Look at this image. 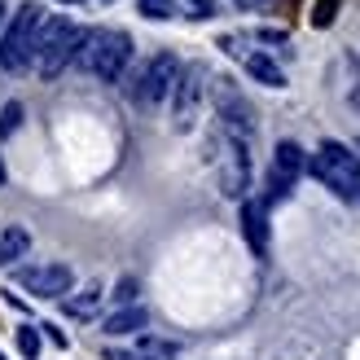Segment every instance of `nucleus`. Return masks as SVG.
Instances as JSON below:
<instances>
[{
  "label": "nucleus",
  "mask_w": 360,
  "mask_h": 360,
  "mask_svg": "<svg viewBox=\"0 0 360 360\" xmlns=\"http://www.w3.org/2000/svg\"><path fill=\"white\" fill-rule=\"evenodd\" d=\"M136 9L146 13V18H154V22H163V18H172V13H176L172 0H136Z\"/></svg>",
  "instance_id": "obj_17"
},
{
  "label": "nucleus",
  "mask_w": 360,
  "mask_h": 360,
  "mask_svg": "<svg viewBox=\"0 0 360 360\" xmlns=\"http://www.w3.org/2000/svg\"><path fill=\"white\" fill-rule=\"evenodd\" d=\"M215 97H220V115H224V128H229L233 141H242V136L255 132V115H250V105L233 93L224 79H220V88H215Z\"/></svg>",
  "instance_id": "obj_9"
},
{
  "label": "nucleus",
  "mask_w": 360,
  "mask_h": 360,
  "mask_svg": "<svg viewBox=\"0 0 360 360\" xmlns=\"http://www.w3.org/2000/svg\"><path fill=\"white\" fill-rule=\"evenodd\" d=\"M334 9H338V0H321L316 13H312V22H316V27H330V22H334Z\"/></svg>",
  "instance_id": "obj_20"
},
{
  "label": "nucleus",
  "mask_w": 360,
  "mask_h": 360,
  "mask_svg": "<svg viewBox=\"0 0 360 360\" xmlns=\"http://www.w3.org/2000/svg\"><path fill=\"white\" fill-rule=\"evenodd\" d=\"M146 326H150V312L141 308V303H132V308H119V312L105 316V334H115V338H123V334H141Z\"/></svg>",
  "instance_id": "obj_12"
},
{
  "label": "nucleus",
  "mask_w": 360,
  "mask_h": 360,
  "mask_svg": "<svg viewBox=\"0 0 360 360\" xmlns=\"http://www.w3.org/2000/svg\"><path fill=\"white\" fill-rule=\"evenodd\" d=\"M242 233H246V242H250V250L255 255H264L268 250V211H264V202H242Z\"/></svg>",
  "instance_id": "obj_11"
},
{
  "label": "nucleus",
  "mask_w": 360,
  "mask_h": 360,
  "mask_svg": "<svg viewBox=\"0 0 360 360\" xmlns=\"http://www.w3.org/2000/svg\"><path fill=\"white\" fill-rule=\"evenodd\" d=\"M18 128H22V105H18V101H9L5 110H0V141H5V136H13Z\"/></svg>",
  "instance_id": "obj_15"
},
{
  "label": "nucleus",
  "mask_w": 360,
  "mask_h": 360,
  "mask_svg": "<svg viewBox=\"0 0 360 360\" xmlns=\"http://www.w3.org/2000/svg\"><path fill=\"white\" fill-rule=\"evenodd\" d=\"M18 352H22L27 360L40 356V330H35V326H22V330H18Z\"/></svg>",
  "instance_id": "obj_16"
},
{
  "label": "nucleus",
  "mask_w": 360,
  "mask_h": 360,
  "mask_svg": "<svg viewBox=\"0 0 360 360\" xmlns=\"http://www.w3.org/2000/svg\"><path fill=\"white\" fill-rule=\"evenodd\" d=\"M84 35H88V31L75 27L70 18H44L40 35H35V70H40L44 79L62 75L66 62H75V58H79Z\"/></svg>",
  "instance_id": "obj_2"
},
{
  "label": "nucleus",
  "mask_w": 360,
  "mask_h": 360,
  "mask_svg": "<svg viewBox=\"0 0 360 360\" xmlns=\"http://www.w3.org/2000/svg\"><path fill=\"white\" fill-rule=\"evenodd\" d=\"M250 185V163H246V150L242 141H229V163H224V193L229 198H242Z\"/></svg>",
  "instance_id": "obj_10"
},
{
  "label": "nucleus",
  "mask_w": 360,
  "mask_h": 360,
  "mask_svg": "<svg viewBox=\"0 0 360 360\" xmlns=\"http://www.w3.org/2000/svg\"><path fill=\"white\" fill-rule=\"evenodd\" d=\"M18 281H22V290L35 295V299H62L70 295V285H75V273H70L66 264H31L18 273Z\"/></svg>",
  "instance_id": "obj_6"
},
{
  "label": "nucleus",
  "mask_w": 360,
  "mask_h": 360,
  "mask_svg": "<svg viewBox=\"0 0 360 360\" xmlns=\"http://www.w3.org/2000/svg\"><path fill=\"white\" fill-rule=\"evenodd\" d=\"M0 180H5V167H0Z\"/></svg>",
  "instance_id": "obj_24"
},
{
  "label": "nucleus",
  "mask_w": 360,
  "mask_h": 360,
  "mask_svg": "<svg viewBox=\"0 0 360 360\" xmlns=\"http://www.w3.org/2000/svg\"><path fill=\"white\" fill-rule=\"evenodd\" d=\"M31 250V233L22 229V224H9L5 233H0V268H9V264H18Z\"/></svg>",
  "instance_id": "obj_13"
},
{
  "label": "nucleus",
  "mask_w": 360,
  "mask_h": 360,
  "mask_svg": "<svg viewBox=\"0 0 360 360\" xmlns=\"http://www.w3.org/2000/svg\"><path fill=\"white\" fill-rule=\"evenodd\" d=\"M308 167H312L316 180H326L338 198H356L360 193V158L347 146H338V141H326Z\"/></svg>",
  "instance_id": "obj_4"
},
{
  "label": "nucleus",
  "mask_w": 360,
  "mask_h": 360,
  "mask_svg": "<svg viewBox=\"0 0 360 360\" xmlns=\"http://www.w3.org/2000/svg\"><path fill=\"white\" fill-rule=\"evenodd\" d=\"M62 5H70V0H62Z\"/></svg>",
  "instance_id": "obj_25"
},
{
  "label": "nucleus",
  "mask_w": 360,
  "mask_h": 360,
  "mask_svg": "<svg viewBox=\"0 0 360 360\" xmlns=\"http://www.w3.org/2000/svg\"><path fill=\"white\" fill-rule=\"evenodd\" d=\"M97 299H101V285H88L79 299H70V312H75V316H88V312L97 308Z\"/></svg>",
  "instance_id": "obj_18"
},
{
  "label": "nucleus",
  "mask_w": 360,
  "mask_h": 360,
  "mask_svg": "<svg viewBox=\"0 0 360 360\" xmlns=\"http://www.w3.org/2000/svg\"><path fill=\"white\" fill-rule=\"evenodd\" d=\"M115 299L123 303V308H132V303H136V281H132V277H123V281L115 285Z\"/></svg>",
  "instance_id": "obj_19"
},
{
  "label": "nucleus",
  "mask_w": 360,
  "mask_h": 360,
  "mask_svg": "<svg viewBox=\"0 0 360 360\" xmlns=\"http://www.w3.org/2000/svg\"><path fill=\"white\" fill-rule=\"evenodd\" d=\"M0 360H5V356H0Z\"/></svg>",
  "instance_id": "obj_26"
},
{
  "label": "nucleus",
  "mask_w": 360,
  "mask_h": 360,
  "mask_svg": "<svg viewBox=\"0 0 360 360\" xmlns=\"http://www.w3.org/2000/svg\"><path fill=\"white\" fill-rule=\"evenodd\" d=\"M40 27H44V9L35 5V0H27V5L13 13L5 40H0V66L13 70V75L27 70L35 62V35H40Z\"/></svg>",
  "instance_id": "obj_3"
},
{
  "label": "nucleus",
  "mask_w": 360,
  "mask_h": 360,
  "mask_svg": "<svg viewBox=\"0 0 360 360\" xmlns=\"http://www.w3.org/2000/svg\"><path fill=\"white\" fill-rule=\"evenodd\" d=\"M202 88H207V66H185L176 75V88H172V123H176V132H189V123H193V110H198V101H202Z\"/></svg>",
  "instance_id": "obj_5"
},
{
  "label": "nucleus",
  "mask_w": 360,
  "mask_h": 360,
  "mask_svg": "<svg viewBox=\"0 0 360 360\" xmlns=\"http://www.w3.org/2000/svg\"><path fill=\"white\" fill-rule=\"evenodd\" d=\"M75 62L88 70V75H97L101 84H119L123 70H128V62H132V35L128 31H115V27L88 31Z\"/></svg>",
  "instance_id": "obj_1"
},
{
  "label": "nucleus",
  "mask_w": 360,
  "mask_h": 360,
  "mask_svg": "<svg viewBox=\"0 0 360 360\" xmlns=\"http://www.w3.org/2000/svg\"><path fill=\"white\" fill-rule=\"evenodd\" d=\"M211 13H215V9H211V0H198V5L189 9V18H211Z\"/></svg>",
  "instance_id": "obj_21"
},
{
  "label": "nucleus",
  "mask_w": 360,
  "mask_h": 360,
  "mask_svg": "<svg viewBox=\"0 0 360 360\" xmlns=\"http://www.w3.org/2000/svg\"><path fill=\"white\" fill-rule=\"evenodd\" d=\"M303 167H308L303 150L295 146V141H281L277 154H273V167H268V198H273V202H281V198L295 189V180H299Z\"/></svg>",
  "instance_id": "obj_8"
},
{
  "label": "nucleus",
  "mask_w": 360,
  "mask_h": 360,
  "mask_svg": "<svg viewBox=\"0 0 360 360\" xmlns=\"http://www.w3.org/2000/svg\"><path fill=\"white\" fill-rule=\"evenodd\" d=\"M246 70H250V75H255L259 84H268V88H285L281 66H277L273 58H264V53H250V58H246Z\"/></svg>",
  "instance_id": "obj_14"
},
{
  "label": "nucleus",
  "mask_w": 360,
  "mask_h": 360,
  "mask_svg": "<svg viewBox=\"0 0 360 360\" xmlns=\"http://www.w3.org/2000/svg\"><path fill=\"white\" fill-rule=\"evenodd\" d=\"M0 22H5V5H0Z\"/></svg>",
  "instance_id": "obj_23"
},
{
  "label": "nucleus",
  "mask_w": 360,
  "mask_h": 360,
  "mask_svg": "<svg viewBox=\"0 0 360 360\" xmlns=\"http://www.w3.org/2000/svg\"><path fill=\"white\" fill-rule=\"evenodd\" d=\"M176 75H180V62H176V53H158V58L146 66V75L136 79V101H146V105H158L163 97H172V88H176Z\"/></svg>",
  "instance_id": "obj_7"
},
{
  "label": "nucleus",
  "mask_w": 360,
  "mask_h": 360,
  "mask_svg": "<svg viewBox=\"0 0 360 360\" xmlns=\"http://www.w3.org/2000/svg\"><path fill=\"white\" fill-rule=\"evenodd\" d=\"M132 360H154V356H132Z\"/></svg>",
  "instance_id": "obj_22"
}]
</instances>
